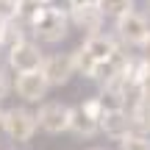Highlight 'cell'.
I'll use <instances>...</instances> for the list:
<instances>
[{
  "label": "cell",
  "mask_w": 150,
  "mask_h": 150,
  "mask_svg": "<svg viewBox=\"0 0 150 150\" xmlns=\"http://www.w3.org/2000/svg\"><path fill=\"white\" fill-rule=\"evenodd\" d=\"M103 20H106V14H103V8H100L97 3L78 6V8H70V22H72L75 28H81L86 36H92V33H100Z\"/></svg>",
  "instance_id": "9"
},
{
  "label": "cell",
  "mask_w": 150,
  "mask_h": 150,
  "mask_svg": "<svg viewBox=\"0 0 150 150\" xmlns=\"http://www.w3.org/2000/svg\"><path fill=\"white\" fill-rule=\"evenodd\" d=\"M42 72L47 78L50 86H64L67 81L72 78L75 72V61H72V53H56V56H45L42 61Z\"/></svg>",
  "instance_id": "6"
},
{
  "label": "cell",
  "mask_w": 150,
  "mask_h": 150,
  "mask_svg": "<svg viewBox=\"0 0 150 150\" xmlns=\"http://www.w3.org/2000/svg\"><path fill=\"white\" fill-rule=\"evenodd\" d=\"M81 47L89 50L95 61H108V59H114V56L120 53V47H117V42H114V36H106V33H92V36H86Z\"/></svg>",
  "instance_id": "11"
},
{
  "label": "cell",
  "mask_w": 150,
  "mask_h": 150,
  "mask_svg": "<svg viewBox=\"0 0 150 150\" xmlns=\"http://www.w3.org/2000/svg\"><path fill=\"white\" fill-rule=\"evenodd\" d=\"M8 89H11V83H8V75H6V70H0V97H3Z\"/></svg>",
  "instance_id": "19"
},
{
  "label": "cell",
  "mask_w": 150,
  "mask_h": 150,
  "mask_svg": "<svg viewBox=\"0 0 150 150\" xmlns=\"http://www.w3.org/2000/svg\"><path fill=\"white\" fill-rule=\"evenodd\" d=\"M42 8H45V3H39V0H20V6H17V20L31 28L33 22H36V17L42 14Z\"/></svg>",
  "instance_id": "14"
},
{
  "label": "cell",
  "mask_w": 150,
  "mask_h": 150,
  "mask_svg": "<svg viewBox=\"0 0 150 150\" xmlns=\"http://www.w3.org/2000/svg\"><path fill=\"white\" fill-rule=\"evenodd\" d=\"M70 114H72V108L64 106V103H45L36 111V122L45 134L59 136L64 131H70Z\"/></svg>",
  "instance_id": "4"
},
{
  "label": "cell",
  "mask_w": 150,
  "mask_h": 150,
  "mask_svg": "<svg viewBox=\"0 0 150 150\" xmlns=\"http://www.w3.org/2000/svg\"><path fill=\"white\" fill-rule=\"evenodd\" d=\"M31 31H33V36H36L39 42L56 45L70 31V14H67L64 8H56V6H45L42 14L36 17V22L31 25Z\"/></svg>",
  "instance_id": "1"
},
{
  "label": "cell",
  "mask_w": 150,
  "mask_h": 150,
  "mask_svg": "<svg viewBox=\"0 0 150 150\" xmlns=\"http://www.w3.org/2000/svg\"><path fill=\"white\" fill-rule=\"evenodd\" d=\"M120 150H150V136L147 134H128L125 139H120Z\"/></svg>",
  "instance_id": "17"
},
{
  "label": "cell",
  "mask_w": 150,
  "mask_h": 150,
  "mask_svg": "<svg viewBox=\"0 0 150 150\" xmlns=\"http://www.w3.org/2000/svg\"><path fill=\"white\" fill-rule=\"evenodd\" d=\"M142 56H145V59L150 61V36H147V42L142 45Z\"/></svg>",
  "instance_id": "21"
},
{
  "label": "cell",
  "mask_w": 150,
  "mask_h": 150,
  "mask_svg": "<svg viewBox=\"0 0 150 150\" xmlns=\"http://www.w3.org/2000/svg\"><path fill=\"white\" fill-rule=\"evenodd\" d=\"M70 131L75 136H83V139H92L95 134H100V120L95 114H89L81 106H72V114H70Z\"/></svg>",
  "instance_id": "10"
},
{
  "label": "cell",
  "mask_w": 150,
  "mask_h": 150,
  "mask_svg": "<svg viewBox=\"0 0 150 150\" xmlns=\"http://www.w3.org/2000/svg\"><path fill=\"white\" fill-rule=\"evenodd\" d=\"M8 67L14 70L17 75L20 72H33V70H42V61H45V53L39 50L36 42H20L17 47H11L8 53Z\"/></svg>",
  "instance_id": "5"
},
{
  "label": "cell",
  "mask_w": 150,
  "mask_h": 150,
  "mask_svg": "<svg viewBox=\"0 0 150 150\" xmlns=\"http://www.w3.org/2000/svg\"><path fill=\"white\" fill-rule=\"evenodd\" d=\"M3 134L8 136L11 142H31L33 134H36L39 122H36V114L28 111V108H8L3 111V122H0Z\"/></svg>",
  "instance_id": "2"
},
{
  "label": "cell",
  "mask_w": 150,
  "mask_h": 150,
  "mask_svg": "<svg viewBox=\"0 0 150 150\" xmlns=\"http://www.w3.org/2000/svg\"><path fill=\"white\" fill-rule=\"evenodd\" d=\"M92 150H106V147H92Z\"/></svg>",
  "instance_id": "24"
},
{
  "label": "cell",
  "mask_w": 150,
  "mask_h": 150,
  "mask_svg": "<svg viewBox=\"0 0 150 150\" xmlns=\"http://www.w3.org/2000/svg\"><path fill=\"white\" fill-rule=\"evenodd\" d=\"M3 28H6V22H3V20H0V39H3Z\"/></svg>",
  "instance_id": "22"
},
{
  "label": "cell",
  "mask_w": 150,
  "mask_h": 150,
  "mask_svg": "<svg viewBox=\"0 0 150 150\" xmlns=\"http://www.w3.org/2000/svg\"><path fill=\"white\" fill-rule=\"evenodd\" d=\"M147 8H150V3H147Z\"/></svg>",
  "instance_id": "26"
},
{
  "label": "cell",
  "mask_w": 150,
  "mask_h": 150,
  "mask_svg": "<svg viewBox=\"0 0 150 150\" xmlns=\"http://www.w3.org/2000/svg\"><path fill=\"white\" fill-rule=\"evenodd\" d=\"M17 6H20V0H0V20L3 22L17 20Z\"/></svg>",
  "instance_id": "18"
},
{
  "label": "cell",
  "mask_w": 150,
  "mask_h": 150,
  "mask_svg": "<svg viewBox=\"0 0 150 150\" xmlns=\"http://www.w3.org/2000/svg\"><path fill=\"white\" fill-rule=\"evenodd\" d=\"M14 89H17V95H20L25 103H39L45 95H47L50 83H47V78H45L42 70H33V72H20L17 75Z\"/></svg>",
  "instance_id": "7"
},
{
  "label": "cell",
  "mask_w": 150,
  "mask_h": 150,
  "mask_svg": "<svg viewBox=\"0 0 150 150\" xmlns=\"http://www.w3.org/2000/svg\"><path fill=\"white\" fill-rule=\"evenodd\" d=\"M97 6L103 8V14H106V17H114V20H117L120 14L131 11L134 0H97Z\"/></svg>",
  "instance_id": "16"
},
{
  "label": "cell",
  "mask_w": 150,
  "mask_h": 150,
  "mask_svg": "<svg viewBox=\"0 0 150 150\" xmlns=\"http://www.w3.org/2000/svg\"><path fill=\"white\" fill-rule=\"evenodd\" d=\"M72 61H75V72H81L83 78H89V81H92L97 61L92 59V53H89V50H86V47H78V50L72 53Z\"/></svg>",
  "instance_id": "15"
},
{
  "label": "cell",
  "mask_w": 150,
  "mask_h": 150,
  "mask_svg": "<svg viewBox=\"0 0 150 150\" xmlns=\"http://www.w3.org/2000/svg\"><path fill=\"white\" fill-rule=\"evenodd\" d=\"M0 122H3V111H0Z\"/></svg>",
  "instance_id": "25"
},
{
  "label": "cell",
  "mask_w": 150,
  "mask_h": 150,
  "mask_svg": "<svg viewBox=\"0 0 150 150\" xmlns=\"http://www.w3.org/2000/svg\"><path fill=\"white\" fill-rule=\"evenodd\" d=\"M125 111H128L131 120H134V131H139V134H147V136H150V97L136 100L134 106L125 108Z\"/></svg>",
  "instance_id": "12"
},
{
  "label": "cell",
  "mask_w": 150,
  "mask_h": 150,
  "mask_svg": "<svg viewBox=\"0 0 150 150\" xmlns=\"http://www.w3.org/2000/svg\"><path fill=\"white\" fill-rule=\"evenodd\" d=\"M89 3H97V0H70V8H78V6H89Z\"/></svg>",
  "instance_id": "20"
},
{
  "label": "cell",
  "mask_w": 150,
  "mask_h": 150,
  "mask_svg": "<svg viewBox=\"0 0 150 150\" xmlns=\"http://www.w3.org/2000/svg\"><path fill=\"white\" fill-rule=\"evenodd\" d=\"M117 36L122 39L125 45H136V47H142V45L147 42L150 36V20L145 14H139V11H125V14L117 17Z\"/></svg>",
  "instance_id": "3"
},
{
  "label": "cell",
  "mask_w": 150,
  "mask_h": 150,
  "mask_svg": "<svg viewBox=\"0 0 150 150\" xmlns=\"http://www.w3.org/2000/svg\"><path fill=\"white\" fill-rule=\"evenodd\" d=\"M39 3H45V6H50V3H53V0H39Z\"/></svg>",
  "instance_id": "23"
},
{
  "label": "cell",
  "mask_w": 150,
  "mask_h": 150,
  "mask_svg": "<svg viewBox=\"0 0 150 150\" xmlns=\"http://www.w3.org/2000/svg\"><path fill=\"white\" fill-rule=\"evenodd\" d=\"M100 134H106L108 139L120 142L128 134H134V120L125 108H111V111H103L100 117Z\"/></svg>",
  "instance_id": "8"
},
{
  "label": "cell",
  "mask_w": 150,
  "mask_h": 150,
  "mask_svg": "<svg viewBox=\"0 0 150 150\" xmlns=\"http://www.w3.org/2000/svg\"><path fill=\"white\" fill-rule=\"evenodd\" d=\"M22 22L20 20H11V22H6V28H3V39H0V47L8 53L11 47H17L20 42H25V31H22Z\"/></svg>",
  "instance_id": "13"
}]
</instances>
